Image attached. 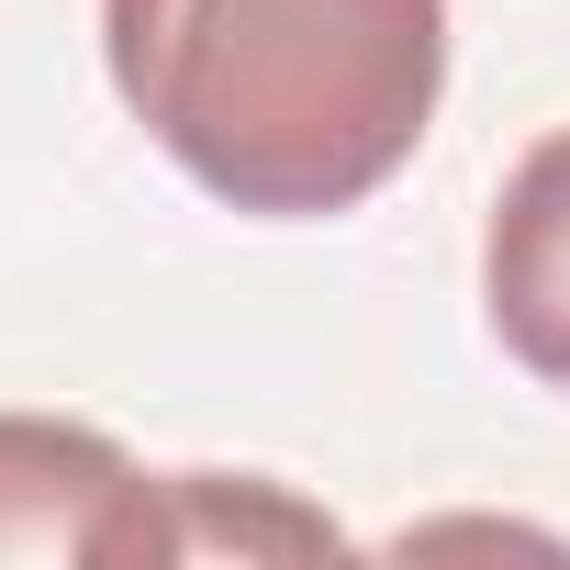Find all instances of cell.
<instances>
[{
	"mask_svg": "<svg viewBox=\"0 0 570 570\" xmlns=\"http://www.w3.org/2000/svg\"><path fill=\"white\" fill-rule=\"evenodd\" d=\"M146 146L257 224L358 213L436 124L448 0H101Z\"/></svg>",
	"mask_w": 570,
	"mask_h": 570,
	"instance_id": "obj_1",
	"label": "cell"
},
{
	"mask_svg": "<svg viewBox=\"0 0 570 570\" xmlns=\"http://www.w3.org/2000/svg\"><path fill=\"white\" fill-rule=\"evenodd\" d=\"M481 314L525 381L570 392V124L514 157L481 224Z\"/></svg>",
	"mask_w": 570,
	"mask_h": 570,
	"instance_id": "obj_3",
	"label": "cell"
},
{
	"mask_svg": "<svg viewBox=\"0 0 570 570\" xmlns=\"http://www.w3.org/2000/svg\"><path fill=\"white\" fill-rule=\"evenodd\" d=\"M0 559H90V570L190 559V503L179 481H146L101 425L0 414Z\"/></svg>",
	"mask_w": 570,
	"mask_h": 570,
	"instance_id": "obj_2",
	"label": "cell"
}]
</instances>
